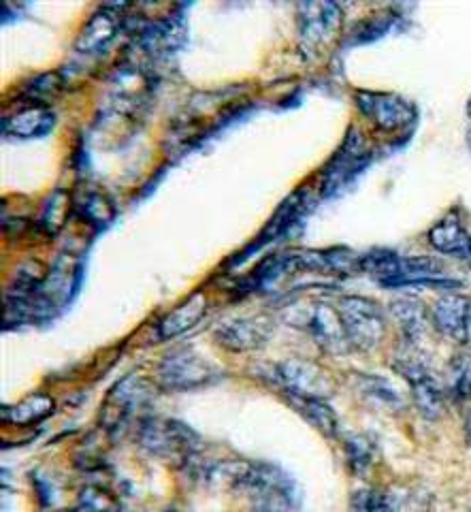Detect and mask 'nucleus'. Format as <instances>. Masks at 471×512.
Wrapping results in <instances>:
<instances>
[{
    "label": "nucleus",
    "mask_w": 471,
    "mask_h": 512,
    "mask_svg": "<svg viewBox=\"0 0 471 512\" xmlns=\"http://www.w3.org/2000/svg\"><path fill=\"white\" fill-rule=\"evenodd\" d=\"M271 333L273 325L267 316H237L218 323L214 338L229 352H254L269 342Z\"/></svg>",
    "instance_id": "obj_11"
},
{
    "label": "nucleus",
    "mask_w": 471,
    "mask_h": 512,
    "mask_svg": "<svg viewBox=\"0 0 471 512\" xmlns=\"http://www.w3.org/2000/svg\"><path fill=\"white\" fill-rule=\"evenodd\" d=\"M335 308L352 350L371 352L380 346L386 333V320L384 310L376 301L359 295H344L339 297Z\"/></svg>",
    "instance_id": "obj_7"
},
{
    "label": "nucleus",
    "mask_w": 471,
    "mask_h": 512,
    "mask_svg": "<svg viewBox=\"0 0 471 512\" xmlns=\"http://www.w3.org/2000/svg\"><path fill=\"white\" fill-rule=\"evenodd\" d=\"M152 397L154 387L148 380H143L137 374L124 376L113 384L103 399L99 427L107 434H116L126 423L137 419L145 408H150Z\"/></svg>",
    "instance_id": "obj_6"
},
{
    "label": "nucleus",
    "mask_w": 471,
    "mask_h": 512,
    "mask_svg": "<svg viewBox=\"0 0 471 512\" xmlns=\"http://www.w3.org/2000/svg\"><path fill=\"white\" fill-rule=\"evenodd\" d=\"M361 114L384 133L403 131L416 122V107L393 92L359 90L354 94Z\"/></svg>",
    "instance_id": "obj_10"
},
{
    "label": "nucleus",
    "mask_w": 471,
    "mask_h": 512,
    "mask_svg": "<svg viewBox=\"0 0 471 512\" xmlns=\"http://www.w3.org/2000/svg\"><path fill=\"white\" fill-rule=\"evenodd\" d=\"M461 261H467V263H471V246L467 248V252H465V256H463V259Z\"/></svg>",
    "instance_id": "obj_32"
},
{
    "label": "nucleus",
    "mask_w": 471,
    "mask_h": 512,
    "mask_svg": "<svg viewBox=\"0 0 471 512\" xmlns=\"http://www.w3.org/2000/svg\"><path fill=\"white\" fill-rule=\"evenodd\" d=\"M465 436H467V444H471V414L467 416V421H465Z\"/></svg>",
    "instance_id": "obj_31"
},
{
    "label": "nucleus",
    "mask_w": 471,
    "mask_h": 512,
    "mask_svg": "<svg viewBox=\"0 0 471 512\" xmlns=\"http://www.w3.org/2000/svg\"><path fill=\"white\" fill-rule=\"evenodd\" d=\"M469 297L459 293H446L433 303L431 320L435 329L448 340L465 344V323H467V310H469Z\"/></svg>",
    "instance_id": "obj_17"
},
{
    "label": "nucleus",
    "mask_w": 471,
    "mask_h": 512,
    "mask_svg": "<svg viewBox=\"0 0 471 512\" xmlns=\"http://www.w3.org/2000/svg\"><path fill=\"white\" fill-rule=\"evenodd\" d=\"M427 237L437 252L457 256V259H463L467 248L471 246V233L457 212H450L444 220L437 222Z\"/></svg>",
    "instance_id": "obj_18"
},
{
    "label": "nucleus",
    "mask_w": 471,
    "mask_h": 512,
    "mask_svg": "<svg viewBox=\"0 0 471 512\" xmlns=\"http://www.w3.org/2000/svg\"><path fill=\"white\" fill-rule=\"evenodd\" d=\"M350 512H395V508L382 491L365 487L352 493Z\"/></svg>",
    "instance_id": "obj_25"
},
{
    "label": "nucleus",
    "mask_w": 471,
    "mask_h": 512,
    "mask_svg": "<svg viewBox=\"0 0 471 512\" xmlns=\"http://www.w3.org/2000/svg\"><path fill=\"white\" fill-rule=\"evenodd\" d=\"M299 45L305 56H320L329 50L344 26V11L337 3H301L297 7Z\"/></svg>",
    "instance_id": "obj_9"
},
{
    "label": "nucleus",
    "mask_w": 471,
    "mask_h": 512,
    "mask_svg": "<svg viewBox=\"0 0 471 512\" xmlns=\"http://www.w3.org/2000/svg\"><path fill=\"white\" fill-rule=\"evenodd\" d=\"M391 24H393V15H386L384 20L382 18H371L369 22H363V24L356 26V30L352 32V39L361 41V43L373 41V39L382 37Z\"/></svg>",
    "instance_id": "obj_29"
},
{
    "label": "nucleus",
    "mask_w": 471,
    "mask_h": 512,
    "mask_svg": "<svg viewBox=\"0 0 471 512\" xmlns=\"http://www.w3.org/2000/svg\"><path fill=\"white\" fill-rule=\"evenodd\" d=\"M137 442L145 453L169 463L173 468H188L201 453V436L177 419H143Z\"/></svg>",
    "instance_id": "obj_2"
},
{
    "label": "nucleus",
    "mask_w": 471,
    "mask_h": 512,
    "mask_svg": "<svg viewBox=\"0 0 471 512\" xmlns=\"http://www.w3.org/2000/svg\"><path fill=\"white\" fill-rule=\"evenodd\" d=\"M288 402L307 423L316 427L322 436L327 438L337 436L339 423L333 408L327 404V399H288Z\"/></svg>",
    "instance_id": "obj_21"
},
{
    "label": "nucleus",
    "mask_w": 471,
    "mask_h": 512,
    "mask_svg": "<svg viewBox=\"0 0 471 512\" xmlns=\"http://www.w3.org/2000/svg\"><path fill=\"white\" fill-rule=\"evenodd\" d=\"M81 214H84L92 224H107L113 218L111 201L101 195V192H90V195L81 201Z\"/></svg>",
    "instance_id": "obj_27"
},
{
    "label": "nucleus",
    "mask_w": 471,
    "mask_h": 512,
    "mask_svg": "<svg viewBox=\"0 0 471 512\" xmlns=\"http://www.w3.org/2000/svg\"><path fill=\"white\" fill-rule=\"evenodd\" d=\"M207 314V297L205 293L197 291L192 293L190 297H186L180 306L173 308L165 318L160 320L156 333L160 342H169L180 338L186 331H190L192 327H197L201 320Z\"/></svg>",
    "instance_id": "obj_16"
},
{
    "label": "nucleus",
    "mask_w": 471,
    "mask_h": 512,
    "mask_svg": "<svg viewBox=\"0 0 471 512\" xmlns=\"http://www.w3.org/2000/svg\"><path fill=\"white\" fill-rule=\"evenodd\" d=\"M220 376V367L190 346H182L167 352V355L158 361L154 372L156 387L167 393H186L194 389H203L207 384L220 380Z\"/></svg>",
    "instance_id": "obj_4"
},
{
    "label": "nucleus",
    "mask_w": 471,
    "mask_h": 512,
    "mask_svg": "<svg viewBox=\"0 0 471 512\" xmlns=\"http://www.w3.org/2000/svg\"><path fill=\"white\" fill-rule=\"evenodd\" d=\"M62 84H64L62 75L58 71H50L45 75H39L26 86V90H24L26 101L47 105L62 92Z\"/></svg>",
    "instance_id": "obj_23"
},
{
    "label": "nucleus",
    "mask_w": 471,
    "mask_h": 512,
    "mask_svg": "<svg viewBox=\"0 0 471 512\" xmlns=\"http://www.w3.org/2000/svg\"><path fill=\"white\" fill-rule=\"evenodd\" d=\"M54 410H56L54 397H50L47 393H32V395L20 399L18 404L5 408L3 421L11 423V425H18V427H30V425H37V423L45 421L47 416L54 414Z\"/></svg>",
    "instance_id": "obj_20"
},
{
    "label": "nucleus",
    "mask_w": 471,
    "mask_h": 512,
    "mask_svg": "<svg viewBox=\"0 0 471 512\" xmlns=\"http://www.w3.org/2000/svg\"><path fill=\"white\" fill-rule=\"evenodd\" d=\"M267 380L273 382L286 399H329L335 393L333 376L320 363L307 359L273 363L267 370Z\"/></svg>",
    "instance_id": "obj_5"
},
{
    "label": "nucleus",
    "mask_w": 471,
    "mask_h": 512,
    "mask_svg": "<svg viewBox=\"0 0 471 512\" xmlns=\"http://www.w3.org/2000/svg\"><path fill=\"white\" fill-rule=\"evenodd\" d=\"M367 163V150L363 148V139L361 135L352 131L348 133L344 146L339 148V152L331 158V165L324 169L322 175V195L331 197L337 195L339 190H344L354 175H359L361 169Z\"/></svg>",
    "instance_id": "obj_13"
},
{
    "label": "nucleus",
    "mask_w": 471,
    "mask_h": 512,
    "mask_svg": "<svg viewBox=\"0 0 471 512\" xmlns=\"http://www.w3.org/2000/svg\"><path fill=\"white\" fill-rule=\"evenodd\" d=\"M231 489L248 493L254 512H297L301 504L292 476L267 461H237Z\"/></svg>",
    "instance_id": "obj_1"
},
{
    "label": "nucleus",
    "mask_w": 471,
    "mask_h": 512,
    "mask_svg": "<svg viewBox=\"0 0 471 512\" xmlns=\"http://www.w3.org/2000/svg\"><path fill=\"white\" fill-rule=\"evenodd\" d=\"M67 214H69V195L67 192H56V195L45 205L43 224L50 231H54L64 220H67Z\"/></svg>",
    "instance_id": "obj_28"
},
{
    "label": "nucleus",
    "mask_w": 471,
    "mask_h": 512,
    "mask_svg": "<svg viewBox=\"0 0 471 512\" xmlns=\"http://www.w3.org/2000/svg\"><path fill=\"white\" fill-rule=\"evenodd\" d=\"M467 116H469V122H471V99H469V105H467Z\"/></svg>",
    "instance_id": "obj_33"
},
{
    "label": "nucleus",
    "mask_w": 471,
    "mask_h": 512,
    "mask_svg": "<svg viewBox=\"0 0 471 512\" xmlns=\"http://www.w3.org/2000/svg\"><path fill=\"white\" fill-rule=\"evenodd\" d=\"M282 318L290 327L305 331L314 344L327 352V355L339 357L350 352V344L346 338L344 325L337 308L329 306L324 301H299L286 306L282 312Z\"/></svg>",
    "instance_id": "obj_3"
},
{
    "label": "nucleus",
    "mask_w": 471,
    "mask_h": 512,
    "mask_svg": "<svg viewBox=\"0 0 471 512\" xmlns=\"http://www.w3.org/2000/svg\"><path fill=\"white\" fill-rule=\"evenodd\" d=\"M448 393L457 402H471V355H457L450 361Z\"/></svg>",
    "instance_id": "obj_22"
},
{
    "label": "nucleus",
    "mask_w": 471,
    "mask_h": 512,
    "mask_svg": "<svg viewBox=\"0 0 471 512\" xmlns=\"http://www.w3.org/2000/svg\"><path fill=\"white\" fill-rule=\"evenodd\" d=\"M465 346L471 350V301L467 310V323H465Z\"/></svg>",
    "instance_id": "obj_30"
},
{
    "label": "nucleus",
    "mask_w": 471,
    "mask_h": 512,
    "mask_svg": "<svg viewBox=\"0 0 471 512\" xmlns=\"http://www.w3.org/2000/svg\"><path fill=\"white\" fill-rule=\"evenodd\" d=\"M126 5H105L96 9L90 20L79 30L75 39V50L84 56H94L105 52L109 43L118 37V32L126 24Z\"/></svg>",
    "instance_id": "obj_12"
},
{
    "label": "nucleus",
    "mask_w": 471,
    "mask_h": 512,
    "mask_svg": "<svg viewBox=\"0 0 471 512\" xmlns=\"http://www.w3.org/2000/svg\"><path fill=\"white\" fill-rule=\"evenodd\" d=\"M81 506L88 512H118L120 502L116 495L101 485H90L81 491Z\"/></svg>",
    "instance_id": "obj_26"
},
{
    "label": "nucleus",
    "mask_w": 471,
    "mask_h": 512,
    "mask_svg": "<svg viewBox=\"0 0 471 512\" xmlns=\"http://www.w3.org/2000/svg\"><path fill=\"white\" fill-rule=\"evenodd\" d=\"M186 37L184 22L177 15H165L158 20H143L135 28L139 50L148 56H169L180 50Z\"/></svg>",
    "instance_id": "obj_14"
},
{
    "label": "nucleus",
    "mask_w": 471,
    "mask_h": 512,
    "mask_svg": "<svg viewBox=\"0 0 471 512\" xmlns=\"http://www.w3.org/2000/svg\"><path fill=\"white\" fill-rule=\"evenodd\" d=\"M393 367L395 372L401 374L405 382L410 384L412 397L420 414L429 421L440 419L446 410V393L440 384H437L427 359L410 344L408 350H403L399 357H395Z\"/></svg>",
    "instance_id": "obj_8"
},
{
    "label": "nucleus",
    "mask_w": 471,
    "mask_h": 512,
    "mask_svg": "<svg viewBox=\"0 0 471 512\" xmlns=\"http://www.w3.org/2000/svg\"><path fill=\"white\" fill-rule=\"evenodd\" d=\"M388 312L395 318V323L399 325L403 338L408 344H416L422 340V335L429 331V312L425 308V303L414 299V297H399L391 301L388 306Z\"/></svg>",
    "instance_id": "obj_19"
},
{
    "label": "nucleus",
    "mask_w": 471,
    "mask_h": 512,
    "mask_svg": "<svg viewBox=\"0 0 471 512\" xmlns=\"http://www.w3.org/2000/svg\"><path fill=\"white\" fill-rule=\"evenodd\" d=\"M56 124L54 111L47 105L26 101L24 107L15 109L11 116L3 120L5 135L18 139H39L52 131Z\"/></svg>",
    "instance_id": "obj_15"
},
{
    "label": "nucleus",
    "mask_w": 471,
    "mask_h": 512,
    "mask_svg": "<svg viewBox=\"0 0 471 512\" xmlns=\"http://www.w3.org/2000/svg\"><path fill=\"white\" fill-rule=\"evenodd\" d=\"M348 466L356 476H363L373 466V444L365 436H352L346 440Z\"/></svg>",
    "instance_id": "obj_24"
}]
</instances>
